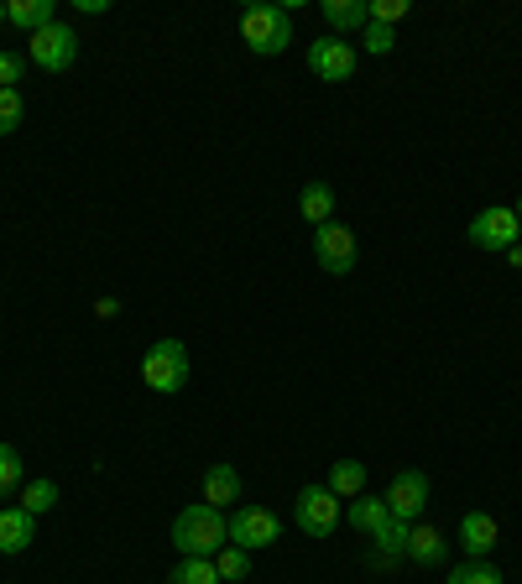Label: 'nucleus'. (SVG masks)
Masks as SVG:
<instances>
[{
	"instance_id": "obj_32",
	"label": "nucleus",
	"mask_w": 522,
	"mask_h": 584,
	"mask_svg": "<svg viewBox=\"0 0 522 584\" xmlns=\"http://www.w3.org/2000/svg\"><path fill=\"white\" fill-rule=\"evenodd\" d=\"M0 27H6V0H0Z\"/></svg>"
},
{
	"instance_id": "obj_1",
	"label": "nucleus",
	"mask_w": 522,
	"mask_h": 584,
	"mask_svg": "<svg viewBox=\"0 0 522 584\" xmlns=\"http://www.w3.org/2000/svg\"><path fill=\"white\" fill-rule=\"evenodd\" d=\"M230 543V516L214 512V506H204V501H193V506H183L173 522V548L183 553V558H214V553Z\"/></svg>"
},
{
	"instance_id": "obj_26",
	"label": "nucleus",
	"mask_w": 522,
	"mask_h": 584,
	"mask_svg": "<svg viewBox=\"0 0 522 584\" xmlns=\"http://www.w3.org/2000/svg\"><path fill=\"white\" fill-rule=\"evenodd\" d=\"M21 115H27V104H21L17 89H0V137H11L21 125Z\"/></svg>"
},
{
	"instance_id": "obj_17",
	"label": "nucleus",
	"mask_w": 522,
	"mask_h": 584,
	"mask_svg": "<svg viewBox=\"0 0 522 584\" xmlns=\"http://www.w3.org/2000/svg\"><path fill=\"white\" fill-rule=\"evenodd\" d=\"M444 553H450V543H444L439 527H413L408 533V558L413 564H444Z\"/></svg>"
},
{
	"instance_id": "obj_7",
	"label": "nucleus",
	"mask_w": 522,
	"mask_h": 584,
	"mask_svg": "<svg viewBox=\"0 0 522 584\" xmlns=\"http://www.w3.org/2000/svg\"><path fill=\"white\" fill-rule=\"evenodd\" d=\"M282 537V522L267 506H241V512L230 516V543L245 553H257V548H272Z\"/></svg>"
},
{
	"instance_id": "obj_13",
	"label": "nucleus",
	"mask_w": 522,
	"mask_h": 584,
	"mask_svg": "<svg viewBox=\"0 0 522 584\" xmlns=\"http://www.w3.org/2000/svg\"><path fill=\"white\" fill-rule=\"evenodd\" d=\"M324 21L334 27V37L365 32V27H371V6H365V0H324Z\"/></svg>"
},
{
	"instance_id": "obj_15",
	"label": "nucleus",
	"mask_w": 522,
	"mask_h": 584,
	"mask_svg": "<svg viewBox=\"0 0 522 584\" xmlns=\"http://www.w3.org/2000/svg\"><path fill=\"white\" fill-rule=\"evenodd\" d=\"M6 21L11 27H21V32H42V27H52V0H11L6 6Z\"/></svg>"
},
{
	"instance_id": "obj_20",
	"label": "nucleus",
	"mask_w": 522,
	"mask_h": 584,
	"mask_svg": "<svg viewBox=\"0 0 522 584\" xmlns=\"http://www.w3.org/2000/svg\"><path fill=\"white\" fill-rule=\"evenodd\" d=\"M330 491H334L340 501H345V496L355 501V496L365 491V464H361V460H340V464L330 470Z\"/></svg>"
},
{
	"instance_id": "obj_21",
	"label": "nucleus",
	"mask_w": 522,
	"mask_h": 584,
	"mask_svg": "<svg viewBox=\"0 0 522 584\" xmlns=\"http://www.w3.org/2000/svg\"><path fill=\"white\" fill-rule=\"evenodd\" d=\"M168 584H220V568H214V558H183L168 574Z\"/></svg>"
},
{
	"instance_id": "obj_8",
	"label": "nucleus",
	"mask_w": 522,
	"mask_h": 584,
	"mask_svg": "<svg viewBox=\"0 0 522 584\" xmlns=\"http://www.w3.org/2000/svg\"><path fill=\"white\" fill-rule=\"evenodd\" d=\"M313 256H319V266L330 276H345L350 266H355V235L334 220L319 224V230H313Z\"/></svg>"
},
{
	"instance_id": "obj_31",
	"label": "nucleus",
	"mask_w": 522,
	"mask_h": 584,
	"mask_svg": "<svg viewBox=\"0 0 522 584\" xmlns=\"http://www.w3.org/2000/svg\"><path fill=\"white\" fill-rule=\"evenodd\" d=\"M506 261H512V266H522V241L512 245V251H506Z\"/></svg>"
},
{
	"instance_id": "obj_30",
	"label": "nucleus",
	"mask_w": 522,
	"mask_h": 584,
	"mask_svg": "<svg viewBox=\"0 0 522 584\" xmlns=\"http://www.w3.org/2000/svg\"><path fill=\"white\" fill-rule=\"evenodd\" d=\"M73 6H79L84 17H104V11H110V0H73Z\"/></svg>"
},
{
	"instance_id": "obj_25",
	"label": "nucleus",
	"mask_w": 522,
	"mask_h": 584,
	"mask_svg": "<svg viewBox=\"0 0 522 584\" xmlns=\"http://www.w3.org/2000/svg\"><path fill=\"white\" fill-rule=\"evenodd\" d=\"M21 485H27L21 481V454L11 444H0V501L11 496V491H21Z\"/></svg>"
},
{
	"instance_id": "obj_3",
	"label": "nucleus",
	"mask_w": 522,
	"mask_h": 584,
	"mask_svg": "<svg viewBox=\"0 0 522 584\" xmlns=\"http://www.w3.org/2000/svg\"><path fill=\"white\" fill-rule=\"evenodd\" d=\"M141 381L152 386L157 396H173L189 386V350L178 340H157L147 355H141Z\"/></svg>"
},
{
	"instance_id": "obj_19",
	"label": "nucleus",
	"mask_w": 522,
	"mask_h": 584,
	"mask_svg": "<svg viewBox=\"0 0 522 584\" xmlns=\"http://www.w3.org/2000/svg\"><path fill=\"white\" fill-rule=\"evenodd\" d=\"M298 209H303V220H309V224H330L334 189H330V183H303V193H298Z\"/></svg>"
},
{
	"instance_id": "obj_4",
	"label": "nucleus",
	"mask_w": 522,
	"mask_h": 584,
	"mask_svg": "<svg viewBox=\"0 0 522 584\" xmlns=\"http://www.w3.org/2000/svg\"><path fill=\"white\" fill-rule=\"evenodd\" d=\"M27 58H32L37 69H48V73L73 69V58H79V32H73L69 21H52V27L32 32V42H27Z\"/></svg>"
},
{
	"instance_id": "obj_10",
	"label": "nucleus",
	"mask_w": 522,
	"mask_h": 584,
	"mask_svg": "<svg viewBox=\"0 0 522 584\" xmlns=\"http://www.w3.org/2000/svg\"><path fill=\"white\" fill-rule=\"evenodd\" d=\"M387 512L402 516V522H418L429 512V475L423 470H402L398 481L387 485Z\"/></svg>"
},
{
	"instance_id": "obj_28",
	"label": "nucleus",
	"mask_w": 522,
	"mask_h": 584,
	"mask_svg": "<svg viewBox=\"0 0 522 584\" xmlns=\"http://www.w3.org/2000/svg\"><path fill=\"white\" fill-rule=\"evenodd\" d=\"M408 17V0H371V21H382V27H392V21Z\"/></svg>"
},
{
	"instance_id": "obj_6",
	"label": "nucleus",
	"mask_w": 522,
	"mask_h": 584,
	"mask_svg": "<svg viewBox=\"0 0 522 584\" xmlns=\"http://www.w3.org/2000/svg\"><path fill=\"white\" fill-rule=\"evenodd\" d=\"M518 235H522V220H518V209H506V204H491L470 220V245H481V251H512Z\"/></svg>"
},
{
	"instance_id": "obj_2",
	"label": "nucleus",
	"mask_w": 522,
	"mask_h": 584,
	"mask_svg": "<svg viewBox=\"0 0 522 584\" xmlns=\"http://www.w3.org/2000/svg\"><path fill=\"white\" fill-rule=\"evenodd\" d=\"M241 42L251 52H261V58H278V52H288V42H293V11L288 6H245L241 11Z\"/></svg>"
},
{
	"instance_id": "obj_9",
	"label": "nucleus",
	"mask_w": 522,
	"mask_h": 584,
	"mask_svg": "<svg viewBox=\"0 0 522 584\" xmlns=\"http://www.w3.org/2000/svg\"><path fill=\"white\" fill-rule=\"evenodd\" d=\"M309 69L319 73V79H330V84H345L350 73H355V48L334 32L319 37V42H309Z\"/></svg>"
},
{
	"instance_id": "obj_18",
	"label": "nucleus",
	"mask_w": 522,
	"mask_h": 584,
	"mask_svg": "<svg viewBox=\"0 0 522 584\" xmlns=\"http://www.w3.org/2000/svg\"><path fill=\"white\" fill-rule=\"evenodd\" d=\"M387 516H392L387 512V496H355L350 501V512H345V522L355 527V533H377Z\"/></svg>"
},
{
	"instance_id": "obj_5",
	"label": "nucleus",
	"mask_w": 522,
	"mask_h": 584,
	"mask_svg": "<svg viewBox=\"0 0 522 584\" xmlns=\"http://www.w3.org/2000/svg\"><path fill=\"white\" fill-rule=\"evenodd\" d=\"M293 516H298V527H303L309 537H330L334 527H340V496H334L330 485H303V491H298Z\"/></svg>"
},
{
	"instance_id": "obj_23",
	"label": "nucleus",
	"mask_w": 522,
	"mask_h": 584,
	"mask_svg": "<svg viewBox=\"0 0 522 584\" xmlns=\"http://www.w3.org/2000/svg\"><path fill=\"white\" fill-rule=\"evenodd\" d=\"M214 568H220V580H245V574H251V553L225 543V548L214 553Z\"/></svg>"
},
{
	"instance_id": "obj_12",
	"label": "nucleus",
	"mask_w": 522,
	"mask_h": 584,
	"mask_svg": "<svg viewBox=\"0 0 522 584\" xmlns=\"http://www.w3.org/2000/svg\"><path fill=\"white\" fill-rule=\"evenodd\" d=\"M460 548H465L470 558H486V553L496 548V516H486V512L460 516Z\"/></svg>"
},
{
	"instance_id": "obj_33",
	"label": "nucleus",
	"mask_w": 522,
	"mask_h": 584,
	"mask_svg": "<svg viewBox=\"0 0 522 584\" xmlns=\"http://www.w3.org/2000/svg\"><path fill=\"white\" fill-rule=\"evenodd\" d=\"M518 220H522V199H518Z\"/></svg>"
},
{
	"instance_id": "obj_11",
	"label": "nucleus",
	"mask_w": 522,
	"mask_h": 584,
	"mask_svg": "<svg viewBox=\"0 0 522 584\" xmlns=\"http://www.w3.org/2000/svg\"><path fill=\"white\" fill-rule=\"evenodd\" d=\"M32 537H37L32 512H21V506H6V512H0V553H6V558H11V553H27Z\"/></svg>"
},
{
	"instance_id": "obj_22",
	"label": "nucleus",
	"mask_w": 522,
	"mask_h": 584,
	"mask_svg": "<svg viewBox=\"0 0 522 584\" xmlns=\"http://www.w3.org/2000/svg\"><path fill=\"white\" fill-rule=\"evenodd\" d=\"M52 506H58V485L52 481H27L21 485V512L42 516V512H52Z\"/></svg>"
},
{
	"instance_id": "obj_27",
	"label": "nucleus",
	"mask_w": 522,
	"mask_h": 584,
	"mask_svg": "<svg viewBox=\"0 0 522 584\" xmlns=\"http://www.w3.org/2000/svg\"><path fill=\"white\" fill-rule=\"evenodd\" d=\"M361 42H365V52H392V48H398L392 27H382V21H371V27L361 32Z\"/></svg>"
},
{
	"instance_id": "obj_24",
	"label": "nucleus",
	"mask_w": 522,
	"mask_h": 584,
	"mask_svg": "<svg viewBox=\"0 0 522 584\" xmlns=\"http://www.w3.org/2000/svg\"><path fill=\"white\" fill-rule=\"evenodd\" d=\"M450 584H502V568L486 564V558H470V564H460L450 574Z\"/></svg>"
},
{
	"instance_id": "obj_14",
	"label": "nucleus",
	"mask_w": 522,
	"mask_h": 584,
	"mask_svg": "<svg viewBox=\"0 0 522 584\" xmlns=\"http://www.w3.org/2000/svg\"><path fill=\"white\" fill-rule=\"evenodd\" d=\"M230 501H241V475H235L230 464H214V470H204V506L225 512Z\"/></svg>"
},
{
	"instance_id": "obj_16",
	"label": "nucleus",
	"mask_w": 522,
	"mask_h": 584,
	"mask_svg": "<svg viewBox=\"0 0 522 584\" xmlns=\"http://www.w3.org/2000/svg\"><path fill=\"white\" fill-rule=\"evenodd\" d=\"M408 533H413V522H402V516H387L382 527H377V553H382L387 564H398V558H408Z\"/></svg>"
},
{
	"instance_id": "obj_29",
	"label": "nucleus",
	"mask_w": 522,
	"mask_h": 584,
	"mask_svg": "<svg viewBox=\"0 0 522 584\" xmlns=\"http://www.w3.org/2000/svg\"><path fill=\"white\" fill-rule=\"evenodd\" d=\"M21 69H27V63H21L17 52H0V89H17Z\"/></svg>"
}]
</instances>
